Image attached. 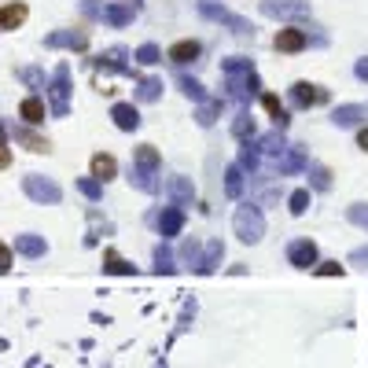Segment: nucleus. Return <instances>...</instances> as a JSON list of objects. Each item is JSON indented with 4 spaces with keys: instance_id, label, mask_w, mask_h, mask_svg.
Wrapping results in <instances>:
<instances>
[{
    "instance_id": "a878e982",
    "label": "nucleus",
    "mask_w": 368,
    "mask_h": 368,
    "mask_svg": "<svg viewBox=\"0 0 368 368\" xmlns=\"http://www.w3.org/2000/svg\"><path fill=\"white\" fill-rule=\"evenodd\" d=\"M133 15H137L133 4H115V8H107V11H103V19H107L110 26H129V23H133Z\"/></svg>"
},
{
    "instance_id": "f03ea898",
    "label": "nucleus",
    "mask_w": 368,
    "mask_h": 368,
    "mask_svg": "<svg viewBox=\"0 0 368 368\" xmlns=\"http://www.w3.org/2000/svg\"><path fill=\"white\" fill-rule=\"evenodd\" d=\"M199 15L203 19H210V23H217V26H229L236 37H254V26L243 19V15H236V11H229V8H221L217 0H199Z\"/></svg>"
},
{
    "instance_id": "412c9836",
    "label": "nucleus",
    "mask_w": 368,
    "mask_h": 368,
    "mask_svg": "<svg viewBox=\"0 0 368 368\" xmlns=\"http://www.w3.org/2000/svg\"><path fill=\"white\" fill-rule=\"evenodd\" d=\"M115 173H118L115 155H92V177H96V181H110Z\"/></svg>"
},
{
    "instance_id": "4be33fe9",
    "label": "nucleus",
    "mask_w": 368,
    "mask_h": 368,
    "mask_svg": "<svg viewBox=\"0 0 368 368\" xmlns=\"http://www.w3.org/2000/svg\"><path fill=\"white\" fill-rule=\"evenodd\" d=\"M258 148H262V155H284L287 151V137H284V129H273V133H265L262 140H258Z\"/></svg>"
},
{
    "instance_id": "39448f33",
    "label": "nucleus",
    "mask_w": 368,
    "mask_h": 368,
    "mask_svg": "<svg viewBox=\"0 0 368 368\" xmlns=\"http://www.w3.org/2000/svg\"><path fill=\"white\" fill-rule=\"evenodd\" d=\"M225 89H229V96L236 103H250V96H258L262 92V77H258V70L254 74H243V77H225Z\"/></svg>"
},
{
    "instance_id": "c9c22d12",
    "label": "nucleus",
    "mask_w": 368,
    "mask_h": 368,
    "mask_svg": "<svg viewBox=\"0 0 368 368\" xmlns=\"http://www.w3.org/2000/svg\"><path fill=\"white\" fill-rule=\"evenodd\" d=\"M346 217L354 221V225H368V203H354V206L346 210Z\"/></svg>"
},
{
    "instance_id": "f257e3e1",
    "label": "nucleus",
    "mask_w": 368,
    "mask_h": 368,
    "mask_svg": "<svg viewBox=\"0 0 368 368\" xmlns=\"http://www.w3.org/2000/svg\"><path fill=\"white\" fill-rule=\"evenodd\" d=\"M232 229L236 236L243 239V243H258V239L265 236V214L258 203H239V210L232 217Z\"/></svg>"
},
{
    "instance_id": "f3484780",
    "label": "nucleus",
    "mask_w": 368,
    "mask_h": 368,
    "mask_svg": "<svg viewBox=\"0 0 368 368\" xmlns=\"http://www.w3.org/2000/svg\"><path fill=\"white\" fill-rule=\"evenodd\" d=\"M158 170H151V166H137L133 163V170H129V181L140 188V191H158Z\"/></svg>"
},
{
    "instance_id": "4c0bfd02",
    "label": "nucleus",
    "mask_w": 368,
    "mask_h": 368,
    "mask_svg": "<svg viewBox=\"0 0 368 368\" xmlns=\"http://www.w3.org/2000/svg\"><path fill=\"white\" fill-rule=\"evenodd\" d=\"M77 188H82L89 199H100V196H103V188H100V181H96V177H85V181L77 184Z\"/></svg>"
},
{
    "instance_id": "2eb2a0df",
    "label": "nucleus",
    "mask_w": 368,
    "mask_h": 368,
    "mask_svg": "<svg viewBox=\"0 0 368 368\" xmlns=\"http://www.w3.org/2000/svg\"><path fill=\"white\" fill-rule=\"evenodd\" d=\"M258 166H262V148H258V144H250V140H239V170L254 173Z\"/></svg>"
},
{
    "instance_id": "2f4dec72",
    "label": "nucleus",
    "mask_w": 368,
    "mask_h": 368,
    "mask_svg": "<svg viewBox=\"0 0 368 368\" xmlns=\"http://www.w3.org/2000/svg\"><path fill=\"white\" fill-rule=\"evenodd\" d=\"M133 163H137V166H151V170H158V166H163V155H158L151 144H144V148L133 151Z\"/></svg>"
},
{
    "instance_id": "4468645a",
    "label": "nucleus",
    "mask_w": 368,
    "mask_h": 368,
    "mask_svg": "<svg viewBox=\"0 0 368 368\" xmlns=\"http://www.w3.org/2000/svg\"><path fill=\"white\" fill-rule=\"evenodd\" d=\"M262 107H265V115L273 118L277 129H287V125H291V115H287V107L280 103L277 92H262Z\"/></svg>"
},
{
    "instance_id": "a211bd4d",
    "label": "nucleus",
    "mask_w": 368,
    "mask_h": 368,
    "mask_svg": "<svg viewBox=\"0 0 368 368\" xmlns=\"http://www.w3.org/2000/svg\"><path fill=\"white\" fill-rule=\"evenodd\" d=\"M221 74H225V77L254 74V59H247V56H229V59H221Z\"/></svg>"
},
{
    "instance_id": "1a4fd4ad",
    "label": "nucleus",
    "mask_w": 368,
    "mask_h": 368,
    "mask_svg": "<svg viewBox=\"0 0 368 368\" xmlns=\"http://www.w3.org/2000/svg\"><path fill=\"white\" fill-rule=\"evenodd\" d=\"M364 118H368V110L361 103H343V107L331 110V122L339 125V129H354V125H361Z\"/></svg>"
},
{
    "instance_id": "f8f14e48",
    "label": "nucleus",
    "mask_w": 368,
    "mask_h": 368,
    "mask_svg": "<svg viewBox=\"0 0 368 368\" xmlns=\"http://www.w3.org/2000/svg\"><path fill=\"white\" fill-rule=\"evenodd\" d=\"M163 191L177 203V206H184V203H191L196 199V184H191V177H170L166 184H163Z\"/></svg>"
},
{
    "instance_id": "79ce46f5",
    "label": "nucleus",
    "mask_w": 368,
    "mask_h": 368,
    "mask_svg": "<svg viewBox=\"0 0 368 368\" xmlns=\"http://www.w3.org/2000/svg\"><path fill=\"white\" fill-rule=\"evenodd\" d=\"M350 262H354V265H368V247H357L354 254H350Z\"/></svg>"
},
{
    "instance_id": "cd10ccee",
    "label": "nucleus",
    "mask_w": 368,
    "mask_h": 368,
    "mask_svg": "<svg viewBox=\"0 0 368 368\" xmlns=\"http://www.w3.org/2000/svg\"><path fill=\"white\" fill-rule=\"evenodd\" d=\"M225 196H229V199H239V196H243V170H239V163L225 170Z\"/></svg>"
},
{
    "instance_id": "c85d7f7f",
    "label": "nucleus",
    "mask_w": 368,
    "mask_h": 368,
    "mask_svg": "<svg viewBox=\"0 0 368 368\" xmlns=\"http://www.w3.org/2000/svg\"><path fill=\"white\" fill-rule=\"evenodd\" d=\"M177 85H181V92L188 96V100H196V103H206V89H203V82H196V77L181 74V77H177Z\"/></svg>"
},
{
    "instance_id": "5701e85b",
    "label": "nucleus",
    "mask_w": 368,
    "mask_h": 368,
    "mask_svg": "<svg viewBox=\"0 0 368 368\" xmlns=\"http://www.w3.org/2000/svg\"><path fill=\"white\" fill-rule=\"evenodd\" d=\"M19 115H23L30 125H41V122H44V100H37V96H26V100L19 103Z\"/></svg>"
},
{
    "instance_id": "a18cd8bd",
    "label": "nucleus",
    "mask_w": 368,
    "mask_h": 368,
    "mask_svg": "<svg viewBox=\"0 0 368 368\" xmlns=\"http://www.w3.org/2000/svg\"><path fill=\"white\" fill-rule=\"evenodd\" d=\"M196 254H199V243H196V239H188V243H184V258L196 262Z\"/></svg>"
},
{
    "instance_id": "58836bf2",
    "label": "nucleus",
    "mask_w": 368,
    "mask_h": 368,
    "mask_svg": "<svg viewBox=\"0 0 368 368\" xmlns=\"http://www.w3.org/2000/svg\"><path fill=\"white\" fill-rule=\"evenodd\" d=\"M155 262H158V273H173V258H170V250H166V247H158V250H155Z\"/></svg>"
},
{
    "instance_id": "6ab92c4d",
    "label": "nucleus",
    "mask_w": 368,
    "mask_h": 368,
    "mask_svg": "<svg viewBox=\"0 0 368 368\" xmlns=\"http://www.w3.org/2000/svg\"><path fill=\"white\" fill-rule=\"evenodd\" d=\"M26 191H30L34 199H41V203H56V199H59V188H56L52 181H41V177H30V181H26Z\"/></svg>"
},
{
    "instance_id": "dca6fc26",
    "label": "nucleus",
    "mask_w": 368,
    "mask_h": 368,
    "mask_svg": "<svg viewBox=\"0 0 368 368\" xmlns=\"http://www.w3.org/2000/svg\"><path fill=\"white\" fill-rule=\"evenodd\" d=\"M26 15H30V8L15 0V4H8L4 11H0V30H19L26 23Z\"/></svg>"
},
{
    "instance_id": "ea45409f",
    "label": "nucleus",
    "mask_w": 368,
    "mask_h": 368,
    "mask_svg": "<svg viewBox=\"0 0 368 368\" xmlns=\"http://www.w3.org/2000/svg\"><path fill=\"white\" fill-rule=\"evenodd\" d=\"M107 269H110V273H133V265H125L118 254H107Z\"/></svg>"
},
{
    "instance_id": "0eeeda50",
    "label": "nucleus",
    "mask_w": 368,
    "mask_h": 368,
    "mask_svg": "<svg viewBox=\"0 0 368 368\" xmlns=\"http://www.w3.org/2000/svg\"><path fill=\"white\" fill-rule=\"evenodd\" d=\"M306 44H310L306 26H287V30H280L277 41H273V48H277V52H284V56H295V52H302Z\"/></svg>"
},
{
    "instance_id": "473e14b6",
    "label": "nucleus",
    "mask_w": 368,
    "mask_h": 368,
    "mask_svg": "<svg viewBox=\"0 0 368 368\" xmlns=\"http://www.w3.org/2000/svg\"><path fill=\"white\" fill-rule=\"evenodd\" d=\"M133 59H137V63H144V67H155V63L163 59V48H158V44H140Z\"/></svg>"
},
{
    "instance_id": "37998d69",
    "label": "nucleus",
    "mask_w": 368,
    "mask_h": 368,
    "mask_svg": "<svg viewBox=\"0 0 368 368\" xmlns=\"http://www.w3.org/2000/svg\"><path fill=\"white\" fill-rule=\"evenodd\" d=\"M4 166H11V151H8L4 137H0V170H4Z\"/></svg>"
},
{
    "instance_id": "6e6552de",
    "label": "nucleus",
    "mask_w": 368,
    "mask_h": 368,
    "mask_svg": "<svg viewBox=\"0 0 368 368\" xmlns=\"http://www.w3.org/2000/svg\"><path fill=\"white\" fill-rule=\"evenodd\" d=\"M287 262L295 269H313L317 265V243L313 239H291V243H287Z\"/></svg>"
},
{
    "instance_id": "20e7f679",
    "label": "nucleus",
    "mask_w": 368,
    "mask_h": 368,
    "mask_svg": "<svg viewBox=\"0 0 368 368\" xmlns=\"http://www.w3.org/2000/svg\"><path fill=\"white\" fill-rule=\"evenodd\" d=\"M287 100H291L295 107H302V110H310V107L328 103V89L313 85V82H295L291 89H287Z\"/></svg>"
},
{
    "instance_id": "bb28decb",
    "label": "nucleus",
    "mask_w": 368,
    "mask_h": 368,
    "mask_svg": "<svg viewBox=\"0 0 368 368\" xmlns=\"http://www.w3.org/2000/svg\"><path fill=\"white\" fill-rule=\"evenodd\" d=\"M310 203H313V196H310V188H295L291 196H287V210H291L295 217H302L310 210Z\"/></svg>"
},
{
    "instance_id": "ddd939ff",
    "label": "nucleus",
    "mask_w": 368,
    "mask_h": 368,
    "mask_svg": "<svg viewBox=\"0 0 368 368\" xmlns=\"http://www.w3.org/2000/svg\"><path fill=\"white\" fill-rule=\"evenodd\" d=\"M110 118H115V125H118L122 133L140 129V110L133 103H115V107H110Z\"/></svg>"
},
{
    "instance_id": "9b49d317",
    "label": "nucleus",
    "mask_w": 368,
    "mask_h": 368,
    "mask_svg": "<svg viewBox=\"0 0 368 368\" xmlns=\"http://www.w3.org/2000/svg\"><path fill=\"white\" fill-rule=\"evenodd\" d=\"M199 56H203L199 41H177V44H170V52H166V59L177 63V67H188V63H196Z\"/></svg>"
},
{
    "instance_id": "393cba45",
    "label": "nucleus",
    "mask_w": 368,
    "mask_h": 368,
    "mask_svg": "<svg viewBox=\"0 0 368 368\" xmlns=\"http://www.w3.org/2000/svg\"><path fill=\"white\" fill-rule=\"evenodd\" d=\"M163 77H144V82L137 85V100H144V103H155L158 96H163Z\"/></svg>"
},
{
    "instance_id": "7ed1b4c3",
    "label": "nucleus",
    "mask_w": 368,
    "mask_h": 368,
    "mask_svg": "<svg viewBox=\"0 0 368 368\" xmlns=\"http://www.w3.org/2000/svg\"><path fill=\"white\" fill-rule=\"evenodd\" d=\"M258 8H262L265 19H280V23L310 19V0H262Z\"/></svg>"
},
{
    "instance_id": "c03bdc74",
    "label": "nucleus",
    "mask_w": 368,
    "mask_h": 368,
    "mask_svg": "<svg viewBox=\"0 0 368 368\" xmlns=\"http://www.w3.org/2000/svg\"><path fill=\"white\" fill-rule=\"evenodd\" d=\"M8 265H11V250L0 243V273H8Z\"/></svg>"
},
{
    "instance_id": "b1692460",
    "label": "nucleus",
    "mask_w": 368,
    "mask_h": 368,
    "mask_svg": "<svg viewBox=\"0 0 368 368\" xmlns=\"http://www.w3.org/2000/svg\"><path fill=\"white\" fill-rule=\"evenodd\" d=\"M254 133H258V125H254L250 110H239V115L232 118V137H236V140H250Z\"/></svg>"
},
{
    "instance_id": "423d86ee",
    "label": "nucleus",
    "mask_w": 368,
    "mask_h": 368,
    "mask_svg": "<svg viewBox=\"0 0 368 368\" xmlns=\"http://www.w3.org/2000/svg\"><path fill=\"white\" fill-rule=\"evenodd\" d=\"M306 166H310L306 148H302V144H287V151L277 158V177H295V173H302Z\"/></svg>"
},
{
    "instance_id": "7c9ffc66",
    "label": "nucleus",
    "mask_w": 368,
    "mask_h": 368,
    "mask_svg": "<svg viewBox=\"0 0 368 368\" xmlns=\"http://www.w3.org/2000/svg\"><path fill=\"white\" fill-rule=\"evenodd\" d=\"M217 115H221V100H206V103H199V110H196V122L206 129V125L217 122Z\"/></svg>"
},
{
    "instance_id": "72a5a7b5",
    "label": "nucleus",
    "mask_w": 368,
    "mask_h": 368,
    "mask_svg": "<svg viewBox=\"0 0 368 368\" xmlns=\"http://www.w3.org/2000/svg\"><path fill=\"white\" fill-rule=\"evenodd\" d=\"M48 44H56V48H85V34H56V37H48Z\"/></svg>"
},
{
    "instance_id": "49530a36",
    "label": "nucleus",
    "mask_w": 368,
    "mask_h": 368,
    "mask_svg": "<svg viewBox=\"0 0 368 368\" xmlns=\"http://www.w3.org/2000/svg\"><path fill=\"white\" fill-rule=\"evenodd\" d=\"M354 74H357V82H368V59H357Z\"/></svg>"
},
{
    "instance_id": "e433bc0d",
    "label": "nucleus",
    "mask_w": 368,
    "mask_h": 368,
    "mask_svg": "<svg viewBox=\"0 0 368 368\" xmlns=\"http://www.w3.org/2000/svg\"><path fill=\"white\" fill-rule=\"evenodd\" d=\"M313 273L317 277H343V265L339 262H321V265H313Z\"/></svg>"
},
{
    "instance_id": "c756f323",
    "label": "nucleus",
    "mask_w": 368,
    "mask_h": 368,
    "mask_svg": "<svg viewBox=\"0 0 368 368\" xmlns=\"http://www.w3.org/2000/svg\"><path fill=\"white\" fill-rule=\"evenodd\" d=\"M221 254H225V247H221V239H210V243H206L203 262H199V273H210V269L221 262Z\"/></svg>"
},
{
    "instance_id": "aec40b11",
    "label": "nucleus",
    "mask_w": 368,
    "mask_h": 368,
    "mask_svg": "<svg viewBox=\"0 0 368 368\" xmlns=\"http://www.w3.org/2000/svg\"><path fill=\"white\" fill-rule=\"evenodd\" d=\"M306 177H310V188L313 191H328L331 188V170L324 163H310L306 166Z\"/></svg>"
},
{
    "instance_id": "de8ad7c7",
    "label": "nucleus",
    "mask_w": 368,
    "mask_h": 368,
    "mask_svg": "<svg viewBox=\"0 0 368 368\" xmlns=\"http://www.w3.org/2000/svg\"><path fill=\"white\" fill-rule=\"evenodd\" d=\"M357 148H361V151H368V129H361V133H357Z\"/></svg>"
},
{
    "instance_id": "a19ab883",
    "label": "nucleus",
    "mask_w": 368,
    "mask_h": 368,
    "mask_svg": "<svg viewBox=\"0 0 368 368\" xmlns=\"http://www.w3.org/2000/svg\"><path fill=\"white\" fill-rule=\"evenodd\" d=\"M19 247H23L26 254H41V239H34V236H23V239H19Z\"/></svg>"
},
{
    "instance_id": "f704fd0d",
    "label": "nucleus",
    "mask_w": 368,
    "mask_h": 368,
    "mask_svg": "<svg viewBox=\"0 0 368 368\" xmlns=\"http://www.w3.org/2000/svg\"><path fill=\"white\" fill-rule=\"evenodd\" d=\"M15 137H19V140L26 144V148H30V151H52V148H48V140H44V137H37V133H30V129H19V133H15Z\"/></svg>"
},
{
    "instance_id": "9d476101",
    "label": "nucleus",
    "mask_w": 368,
    "mask_h": 368,
    "mask_svg": "<svg viewBox=\"0 0 368 368\" xmlns=\"http://www.w3.org/2000/svg\"><path fill=\"white\" fill-rule=\"evenodd\" d=\"M181 229H184V206L173 203L158 214V232H163V239H170V236H181Z\"/></svg>"
}]
</instances>
